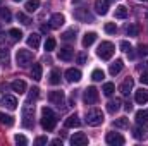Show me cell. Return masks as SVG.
<instances>
[{"label":"cell","mask_w":148,"mask_h":146,"mask_svg":"<svg viewBox=\"0 0 148 146\" xmlns=\"http://www.w3.org/2000/svg\"><path fill=\"white\" fill-rule=\"evenodd\" d=\"M105 141H107V145H110V146H122L126 139H124V136L119 134V132H109L107 138H105Z\"/></svg>","instance_id":"8"},{"label":"cell","mask_w":148,"mask_h":146,"mask_svg":"<svg viewBox=\"0 0 148 146\" xmlns=\"http://www.w3.org/2000/svg\"><path fill=\"white\" fill-rule=\"evenodd\" d=\"M33 115H35V105H31L29 102H26L24 107H23V126H24V127L33 129V126H35Z\"/></svg>","instance_id":"2"},{"label":"cell","mask_w":148,"mask_h":146,"mask_svg":"<svg viewBox=\"0 0 148 146\" xmlns=\"http://www.w3.org/2000/svg\"><path fill=\"white\" fill-rule=\"evenodd\" d=\"M9 62H10V53H9V50L0 48V65H2V67H7Z\"/></svg>","instance_id":"22"},{"label":"cell","mask_w":148,"mask_h":146,"mask_svg":"<svg viewBox=\"0 0 148 146\" xmlns=\"http://www.w3.org/2000/svg\"><path fill=\"white\" fill-rule=\"evenodd\" d=\"M0 17H2L3 21H10L12 14H10V10H9L7 7H0Z\"/></svg>","instance_id":"36"},{"label":"cell","mask_w":148,"mask_h":146,"mask_svg":"<svg viewBox=\"0 0 148 146\" xmlns=\"http://www.w3.org/2000/svg\"><path fill=\"white\" fill-rule=\"evenodd\" d=\"M122 67H124L122 60H121V59H117L115 62H112V64H110V69H109V72H110V76H117V74L122 71Z\"/></svg>","instance_id":"19"},{"label":"cell","mask_w":148,"mask_h":146,"mask_svg":"<svg viewBox=\"0 0 148 146\" xmlns=\"http://www.w3.org/2000/svg\"><path fill=\"white\" fill-rule=\"evenodd\" d=\"M73 55H74V50L71 48V46H66V48L59 50V59H60V60H64V62L73 60Z\"/></svg>","instance_id":"15"},{"label":"cell","mask_w":148,"mask_h":146,"mask_svg":"<svg viewBox=\"0 0 148 146\" xmlns=\"http://www.w3.org/2000/svg\"><path fill=\"white\" fill-rule=\"evenodd\" d=\"M114 91H115V86H114V83H105V84H103V93H105L107 96H110Z\"/></svg>","instance_id":"40"},{"label":"cell","mask_w":148,"mask_h":146,"mask_svg":"<svg viewBox=\"0 0 148 146\" xmlns=\"http://www.w3.org/2000/svg\"><path fill=\"white\" fill-rule=\"evenodd\" d=\"M147 113H148V112H147Z\"/></svg>","instance_id":"55"},{"label":"cell","mask_w":148,"mask_h":146,"mask_svg":"<svg viewBox=\"0 0 148 146\" xmlns=\"http://www.w3.org/2000/svg\"><path fill=\"white\" fill-rule=\"evenodd\" d=\"M95 10L100 16H105L109 12V0H95Z\"/></svg>","instance_id":"11"},{"label":"cell","mask_w":148,"mask_h":146,"mask_svg":"<svg viewBox=\"0 0 148 146\" xmlns=\"http://www.w3.org/2000/svg\"><path fill=\"white\" fill-rule=\"evenodd\" d=\"M95 40H97V33H93V31H90V33H86V35L83 36V46H84V48H88V46H91V45L95 43Z\"/></svg>","instance_id":"21"},{"label":"cell","mask_w":148,"mask_h":146,"mask_svg":"<svg viewBox=\"0 0 148 146\" xmlns=\"http://www.w3.org/2000/svg\"><path fill=\"white\" fill-rule=\"evenodd\" d=\"M140 81H141V84H148V71H147V72H143V74H141Z\"/></svg>","instance_id":"45"},{"label":"cell","mask_w":148,"mask_h":146,"mask_svg":"<svg viewBox=\"0 0 148 146\" xmlns=\"http://www.w3.org/2000/svg\"><path fill=\"white\" fill-rule=\"evenodd\" d=\"M41 72H43L41 65H40V64H35L33 69H31V77H33L35 81H40V79H41Z\"/></svg>","instance_id":"26"},{"label":"cell","mask_w":148,"mask_h":146,"mask_svg":"<svg viewBox=\"0 0 148 146\" xmlns=\"http://www.w3.org/2000/svg\"><path fill=\"white\" fill-rule=\"evenodd\" d=\"M140 53L141 55H148V45H140Z\"/></svg>","instance_id":"46"},{"label":"cell","mask_w":148,"mask_h":146,"mask_svg":"<svg viewBox=\"0 0 148 146\" xmlns=\"http://www.w3.org/2000/svg\"><path fill=\"white\" fill-rule=\"evenodd\" d=\"M10 88L16 91V93H24L26 91V83L23 81V79H16V81H12V84H10Z\"/></svg>","instance_id":"18"},{"label":"cell","mask_w":148,"mask_h":146,"mask_svg":"<svg viewBox=\"0 0 148 146\" xmlns=\"http://www.w3.org/2000/svg\"><path fill=\"white\" fill-rule=\"evenodd\" d=\"M124 108L127 110V112H131V110H133V105H131V102H127V103L124 105Z\"/></svg>","instance_id":"49"},{"label":"cell","mask_w":148,"mask_h":146,"mask_svg":"<svg viewBox=\"0 0 148 146\" xmlns=\"http://www.w3.org/2000/svg\"><path fill=\"white\" fill-rule=\"evenodd\" d=\"M38 7H40V2H38V0H28L26 5H24V9H26L28 12H36Z\"/></svg>","instance_id":"28"},{"label":"cell","mask_w":148,"mask_h":146,"mask_svg":"<svg viewBox=\"0 0 148 146\" xmlns=\"http://www.w3.org/2000/svg\"><path fill=\"white\" fill-rule=\"evenodd\" d=\"M102 122H103V113H102V110L91 108V110L86 112V124H88V126L97 127V126H100Z\"/></svg>","instance_id":"3"},{"label":"cell","mask_w":148,"mask_h":146,"mask_svg":"<svg viewBox=\"0 0 148 146\" xmlns=\"http://www.w3.org/2000/svg\"><path fill=\"white\" fill-rule=\"evenodd\" d=\"M0 124H3V126L10 127V126H14V117L5 115V113H2V112H0Z\"/></svg>","instance_id":"29"},{"label":"cell","mask_w":148,"mask_h":146,"mask_svg":"<svg viewBox=\"0 0 148 146\" xmlns=\"http://www.w3.org/2000/svg\"><path fill=\"white\" fill-rule=\"evenodd\" d=\"M14 141H16L17 145H21V146H26V145H28V139H26V136H23V134H17V136L14 138Z\"/></svg>","instance_id":"42"},{"label":"cell","mask_w":148,"mask_h":146,"mask_svg":"<svg viewBox=\"0 0 148 146\" xmlns=\"http://www.w3.org/2000/svg\"><path fill=\"white\" fill-rule=\"evenodd\" d=\"M36 145H38V146L47 145V138H43V136H41V138H36Z\"/></svg>","instance_id":"48"},{"label":"cell","mask_w":148,"mask_h":146,"mask_svg":"<svg viewBox=\"0 0 148 146\" xmlns=\"http://www.w3.org/2000/svg\"><path fill=\"white\" fill-rule=\"evenodd\" d=\"M14 2H21V0H14Z\"/></svg>","instance_id":"53"},{"label":"cell","mask_w":148,"mask_h":146,"mask_svg":"<svg viewBox=\"0 0 148 146\" xmlns=\"http://www.w3.org/2000/svg\"><path fill=\"white\" fill-rule=\"evenodd\" d=\"M83 100H84L86 105H93V103H97V102H98V89L93 88V86L86 88V89H84V95H83Z\"/></svg>","instance_id":"6"},{"label":"cell","mask_w":148,"mask_h":146,"mask_svg":"<svg viewBox=\"0 0 148 146\" xmlns=\"http://www.w3.org/2000/svg\"><path fill=\"white\" fill-rule=\"evenodd\" d=\"M114 126H115L117 129H126V127H129V119H126V117H121V119H115V122H114Z\"/></svg>","instance_id":"27"},{"label":"cell","mask_w":148,"mask_h":146,"mask_svg":"<svg viewBox=\"0 0 148 146\" xmlns=\"http://www.w3.org/2000/svg\"><path fill=\"white\" fill-rule=\"evenodd\" d=\"M48 100H50V103H53L60 108V105H64V91H50Z\"/></svg>","instance_id":"9"},{"label":"cell","mask_w":148,"mask_h":146,"mask_svg":"<svg viewBox=\"0 0 148 146\" xmlns=\"http://www.w3.org/2000/svg\"><path fill=\"white\" fill-rule=\"evenodd\" d=\"M133 86H134V81L131 79V77H127L121 86H119V91H121V95H124V96H127L129 95V91L133 89Z\"/></svg>","instance_id":"14"},{"label":"cell","mask_w":148,"mask_h":146,"mask_svg":"<svg viewBox=\"0 0 148 146\" xmlns=\"http://www.w3.org/2000/svg\"><path fill=\"white\" fill-rule=\"evenodd\" d=\"M121 48H122V52H129L131 50V45L127 41H121Z\"/></svg>","instance_id":"44"},{"label":"cell","mask_w":148,"mask_h":146,"mask_svg":"<svg viewBox=\"0 0 148 146\" xmlns=\"http://www.w3.org/2000/svg\"><path fill=\"white\" fill-rule=\"evenodd\" d=\"M126 33H127V36H138V26L136 24H127Z\"/></svg>","instance_id":"34"},{"label":"cell","mask_w":148,"mask_h":146,"mask_svg":"<svg viewBox=\"0 0 148 146\" xmlns=\"http://www.w3.org/2000/svg\"><path fill=\"white\" fill-rule=\"evenodd\" d=\"M66 79L69 83H79L81 81V71L79 69H67L66 71Z\"/></svg>","instance_id":"13"},{"label":"cell","mask_w":148,"mask_h":146,"mask_svg":"<svg viewBox=\"0 0 148 146\" xmlns=\"http://www.w3.org/2000/svg\"><path fill=\"white\" fill-rule=\"evenodd\" d=\"M77 62H79V64H84V62H86V55H84V53H79V55H77Z\"/></svg>","instance_id":"47"},{"label":"cell","mask_w":148,"mask_h":146,"mask_svg":"<svg viewBox=\"0 0 148 146\" xmlns=\"http://www.w3.org/2000/svg\"><path fill=\"white\" fill-rule=\"evenodd\" d=\"M16 62H17L19 67H28V65L33 62V53H31L29 50H17Z\"/></svg>","instance_id":"5"},{"label":"cell","mask_w":148,"mask_h":146,"mask_svg":"<svg viewBox=\"0 0 148 146\" xmlns=\"http://www.w3.org/2000/svg\"><path fill=\"white\" fill-rule=\"evenodd\" d=\"M48 31H50V26H45V24H43V26H41V33H48Z\"/></svg>","instance_id":"51"},{"label":"cell","mask_w":148,"mask_h":146,"mask_svg":"<svg viewBox=\"0 0 148 146\" xmlns=\"http://www.w3.org/2000/svg\"><path fill=\"white\" fill-rule=\"evenodd\" d=\"M134 102H136L138 105H145L148 102V91L147 89H138L136 95H134Z\"/></svg>","instance_id":"17"},{"label":"cell","mask_w":148,"mask_h":146,"mask_svg":"<svg viewBox=\"0 0 148 146\" xmlns=\"http://www.w3.org/2000/svg\"><path fill=\"white\" fill-rule=\"evenodd\" d=\"M105 31H107L109 35H114V33H117V26H115L114 23H107V24H105Z\"/></svg>","instance_id":"43"},{"label":"cell","mask_w":148,"mask_h":146,"mask_svg":"<svg viewBox=\"0 0 148 146\" xmlns=\"http://www.w3.org/2000/svg\"><path fill=\"white\" fill-rule=\"evenodd\" d=\"M40 124H41V127H43L45 131H53V127H55V124H57V117H55V113L48 108V107H43V108H41Z\"/></svg>","instance_id":"1"},{"label":"cell","mask_w":148,"mask_h":146,"mask_svg":"<svg viewBox=\"0 0 148 146\" xmlns=\"http://www.w3.org/2000/svg\"><path fill=\"white\" fill-rule=\"evenodd\" d=\"M17 21H21L24 26H29V24H31V19H29L24 12H19V14H17Z\"/></svg>","instance_id":"37"},{"label":"cell","mask_w":148,"mask_h":146,"mask_svg":"<svg viewBox=\"0 0 148 146\" xmlns=\"http://www.w3.org/2000/svg\"><path fill=\"white\" fill-rule=\"evenodd\" d=\"M136 122L141 124V126H145L148 122V113L145 110H138V112H136Z\"/></svg>","instance_id":"25"},{"label":"cell","mask_w":148,"mask_h":146,"mask_svg":"<svg viewBox=\"0 0 148 146\" xmlns=\"http://www.w3.org/2000/svg\"><path fill=\"white\" fill-rule=\"evenodd\" d=\"M121 105H122V103H121V100H119V98H115V100H112V102L107 103V110H109L110 113H115L117 110L121 108Z\"/></svg>","instance_id":"24"},{"label":"cell","mask_w":148,"mask_h":146,"mask_svg":"<svg viewBox=\"0 0 148 146\" xmlns=\"http://www.w3.org/2000/svg\"><path fill=\"white\" fill-rule=\"evenodd\" d=\"M52 145H55V146H62V139H53V141H52Z\"/></svg>","instance_id":"50"},{"label":"cell","mask_w":148,"mask_h":146,"mask_svg":"<svg viewBox=\"0 0 148 146\" xmlns=\"http://www.w3.org/2000/svg\"><path fill=\"white\" fill-rule=\"evenodd\" d=\"M74 19L79 23H93V14L88 9H76L74 10Z\"/></svg>","instance_id":"7"},{"label":"cell","mask_w":148,"mask_h":146,"mask_svg":"<svg viewBox=\"0 0 148 146\" xmlns=\"http://www.w3.org/2000/svg\"><path fill=\"white\" fill-rule=\"evenodd\" d=\"M143 132H145V126H141V124H138V126L133 129V136H134L136 139H141V138H143Z\"/></svg>","instance_id":"32"},{"label":"cell","mask_w":148,"mask_h":146,"mask_svg":"<svg viewBox=\"0 0 148 146\" xmlns=\"http://www.w3.org/2000/svg\"><path fill=\"white\" fill-rule=\"evenodd\" d=\"M115 17H117V19H126V17H127V9H126L124 5L115 7Z\"/></svg>","instance_id":"30"},{"label":"cell","mask_w":148,"mask_h":146,"mask_svg":"<svg viewBox=\"0 0 148 146\" xmlns=\"http://www.w3.org/2000/svg\"><path fill=\"white\" fill-rule=\"evenodd\" d=\"M59 83H60V72H59L57 69H53V71L50 72V84L55 86V84H59Z\"/></svg>","instance_id":"33"},{"label":"cell","mask_w":148,"mask_h":146,"mask_svg":"<svg viewBox=\"0 0 148 146\" xmlns=\"http://www.w3.org/2000/svg\"><path fill=\"white\" fill-rule=\"evenodd\" d=\"M28 46H31L33 50H36L40 46V35L38 33H31L29 38H28Z\"/></svg>","instance_id":"23"},{"label":"cell","mask_w":148,"mask_h":146,"mask_svg":"<svg viewBox=\"0 0 148 146\" xmlns=\"http://www.w3.org/2000/svg\"><path fill=\"white\" fill-rule=\"evenodd\" d=\"M114 52H115V46L112 45L110 41H102L100 46H98V50H97V55L102 60H109V59H112Z\"/></svg>","instance_id":"4"},{"label":"cell","mask_w":148,"mask_h":146,"mask_svg":"<svg viewBox=\"0 0 148 146\" xmlns=\"http://www.w3.org/2000/svg\"><path fill=\"white\" fill-rule=\"evenodd\" d=\"M71 143H73V146H84L88 145V136L83 134V132H76L71 138Z\"/></svg>","instance_id":"12"},{"label":"cell","mask_w":148,"mask_h":146,"mask_svg":"<svg viewBox=\"0 0 148 146\" xmlns=\"http://www.w3.org/2000/svg\"><path fill=\"white\" fill-rule=\"evenodd\" d=\"M55 45H57L55 38H48V40L45 41V50H47V52H52V50L55 48Z\"/></svg>","instance_id":"38"},{"label":"cell","mask_w":148,"mask_h":146,"mask_svg":"<svg viewBox=\"0 0 148 146\" xmlns=\"http://www.w3.org/2000/svg\"><path fill=\"white\" fill-rule=\"evenodd\" d=\"M105 77V74H103V71H100V69H95L93 72H91V79L93 81H102Z\"/></svg>","instance_id":"39"},{"label":"cell","mask_w":148,"mask_h":146,"mask_svg":"<svg viewBox=\"0 0 148 146\" xmlns=\"http://www.w3.org/2000/svg\"><path fill=\"white\" fill-rule=\"evenodd\" d=\"M62 24H64V16H62V14H53V16L50 17V28L59 29Z\"/></svg>","instance_id":"16"},{"label":"cell","mask_w":148,"mask_h":146,"mask_svg":"<svg viewBox=\"0 0 148 146\" xmlns=\"http://www.w3.org/2000/svg\"><path fill=\"white\" fill-rule=\"evenodd\" d=\"M64 126H66V127H79V126H81V120H79V117L74 113V115H69V117L66 119Z\"/></svg>","instance_id":"20"},{"label":"cell","mask_w":148,"mask_h":146,"mask_svg":"<svg viewBox=\"0 0 148 146\" xmlns=\"http://www.w3.org/2000/svg\"><path fill=\"white\" fill-rule=\"evenodd\" d=\"M38 95H40V89L38 88H33V89H29V95H28V98H26V102H35L38 98Z\"/></svg>","instance_id":"35"},{"label":"cell","mask_w":148,"mask_h":146,"mask_svg":"<svg viewBox=\"0 0 148 146\" xmlns=\"http://www.w3.org/2000/svg\"><path fill=\"white\" fill-rule=\"evenodd\" d=\"M9 36L12 38V41H19L23 38V31L17 28H12V29H9Z\"/></svg>","instance_id":"31"},{"label":"cell","mask_w":148,"mask_h":146,"mask_svg":"<svg viewBox=\"0 0 148 146\" xmlns=\"http://www.w3.org/2000/svg\"><path fill=\"white\" fill-rule=\"evenodd\" d=\"M140 2H147V0H140Z\"/></svg>","instance_id":"54"},{"label":"cell","mask_w":148,"mask_h":146,"mask_svg":"<svg viewBox=\"0 0 148 146\" xmlns=\"http://www.w3.org/2000/svg\"><path fill=\"white\" fill-rule=\"evenodd\" d=\"M0 103H2V107H5V108H9V110L17 108V100H16V96H12V95H5V96L0 100Z\"/></svg>","instance_id":"10"},{"label":"cell","mask_w":148,"mask_h":146,"mask_svg":"<svg viewBox=\"0 0 148 146\" xmlns=\"http://www.w3.org/2000/svg\"><path fill=\"white\" fill-rule=\"evenodd\" d=\"M73 2H74V3H76V2H79V0H73Z\"/></svg>","instance_id":"52"},{"label":"cell","mask_w":148,"mask_h":146,"mask_svg":"<svg viewBox=\"0 0 148 146\" xmlns=\"http://www.w3.org/2000/svg\"><path fill=\"white\" fill-rule=\"evenodd\" d=\"M74 36H76V29H69V31H66L64 35H62V40H66V41H71V40H74Z\"/></svg>","instance_id":"41"}]
</instances>
